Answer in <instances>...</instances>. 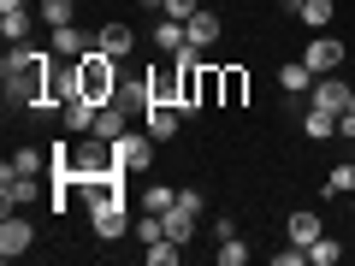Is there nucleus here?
I'll use <instances>...</instances> for the list:
<instances>
[{
    "mask_svg": "<svg viewBox=\"0 0 355 266\" xmlns=\"http://www.w3.org/2000/svg\"><path fill=\"white\" fill-rule=\"evenodd\" d=\"M48 48H30V42H6V60H0V77H6V95L30 113H48Z\"/></svg>",
    "mask_w": 355,
    "mask_h": 266,
    "instance_id": "nucleus-1",
    "label": "nucleus"
},
{
    "mask_svg": "<svg viewBox=\"0 0 355 266\" xmlns=\"http://www.w3.org/2000/svg\"><path fill=\"white\" fill-rule=\"evenodd\" d=\"M77 95H89L95 107L119 101V60H113V53L89 48L83 60H77Z\"/></svg>",
    "mask_w": 355,
    "mask_h": 266,
    "instance_id": "nucleus-2",
    "label": "nucleus"
},
{
    "mask_svg": "<svg viewBox=\"0 0 355 266\" xmlns=\"http://www.w3.org/2000/svg\"><path fill=\"white\" fill-rule=\"evenodd\" d=\"M113 160H119V172H148V160H154V136L148 130H125V136H113Z\"/></svg>",
    "mask_w": 355,
    "mask_h": 266,
    "instance_id": "nucleus-3",
    "label": "nucleus"
},
{
    "mask_svg": "<svg viewBox=\"0 0 355 266\" xmlns=\"http://www.w3.org/2000/svg\"><path fill=\"white\" fill-rule=\"evenodd\" d=\"M302 65L314 77H331V71H343V42L331 36V30H314V42L302 48Z\"/></svg>",
    "mask_w": 355,
    "mask_h": 266,
    "instance_id": "nucleus-4",
    "label": "nucleus"
},
{
    "mask_svg": "<svg viewBox=\"0 0 355 266\" xmlns=\"http://www.w3.org/2000/svg\"><path fill=\"white\" fill-rule=\"evenodd\" d=\"M178 77H184V65L166 53L160 65H148L142 71V89H148V101H160V107H178Z\"/></svg>",
    "mask_w": 355,
    "mask_h": 266,
    "instance_id": "nucleus-5",
    "label": "nucleus"
},
{
    "mask_svg": "<svg viewBox=\"0 0 355 266\" xmlns=\"http://www.w3.org/2000/svg\"><path fill=\"white\" fill-rule=\"evenodd\" d=\"M30 242H36V225H30L24 213H6V219H0V260L30 254Z\"/></svg>",
    "mask_w": 355,
    "mask_h": 266,
    "instance_id": "nucleus-6",
    "label": "nucleus"
},
{
    "mask_svg": "<svg viewBox=\"0 0 355 266\" xmlns=\"http://www.w3.org/2000/svg\"><path fill=\"white\" fill-rule=\"evenodd\" d=\"M308 101L314 107H331V113H343V107L355 101V83L343 71H331V77H314V89H308Z\"/></svg>",
    "mask_w": 355,
    "mask_h": 266,
    "instance_id": "nucleus-7",
    "label": "nucleus"
},
{
    "mask_svg": "<svg viewBox=\"0 0 355 266\" xmlns=\"http://www.w3.org/2000/svg\"><path fill=\"white\" fill-rule=\"evenodd\" d=\"M0 202H6V213H18V207H30V202H42V184L36 177H24V172H0Z\"/></svg>",
    "mask_w": 355,
    "mask_h": 266,
    "instance_id": "nucleus-8",
    "label": "nucleus"
},
{
    "mask_svg": "<svg viewBox=\"0 0 355 266\" xmlns=\"http://www.w3.org/2000/svg\"><path fill=\"white\" fill-rule=\"evenodd\" d=\"M89 225H95V237H125V231H137L130 225V207L125 202H101V207H89Z\"/></svg>",
    "mask_w": 355,
    "mask_h": 266,
    "instance_id": "nucleus-9",
    "label": "nucleus"
},
{
    "mask_svg": "<svg viewBox=\"0 0 355 266\" xmlns=\"http://www.w3.org/2000/svg\"><path fill=\"white\" fill-rule=\"evenodd\" d=\"M77 95V60H48V107H65Z\"/></svg>",
    "mask_w": 355,
    "mask_h": 266,
    "instance_id": "nucleus-10",
    "label": "nucleus"
},
{
    "mask_svg": "<svg viewBox=\"0 0 355 266\" xmlns=\"http://www.w3.org/2000/svg\"><path fill=\"white\" fill-rule=\"evenodd\" d=\"M178 125H184V113H178V107H160V101L142 107V130H148L154 142H172V136H178Z\"/></svg>",
    "mask_w": 355,
    "mask_h": 266,
    "instance_id": "nucleus-11",
    "label": "nucleus"
},
{
    "mask_svg": "<svg viewBox=\"0 0 355 266\" xmlns=\"http://www.w3.org/2000/svg\"><path fill=\"white\" fill-rule=\"evenodd\" d=\"M95 113H101V107L89 101V95H71V101L60 107V118H65V130H71V136H89V130H95Z\"/></svg>",
    "mask_w": 355,
    "mask_h": 266,
    "instance_id": "nucleus-12",
    "label": "nucleus"
},
{
    "mask_svg": "<svg viewBox=\"0 0 355 266\" xmlns=\"http://www.w3.org/2000/svg\"><path fill=\"white\" fill-rule=\"evenodd\" d=\"M95 48H101V53H113V60H125V53L137 48V30L113 18V24H101V30H95Z\"/></svg>",
    "mask_w": 355,
    "mask_h": 266,
    "instance_id": "nucleus-13",
    "label": "nucleus"
},
{
    "mask_svg": "<svg viewBox=\"0 0 355 266\" xmlns=\"http://www.w3.org/2000/svg\"><path fill=\"white\" fill-rule=\"evenodd\" d=\"M89 48H95L89 30H77V24H60V30H53V53H60V60H83Z\"/></svg>",
    "mask_w": 355,
    "mask_h": 266,
    "instance_id": "nucleus-14",
    "label": "nucleus"
},
{
    "mask_svg": "<svg viewBox=\"0 0 355 266\" xmlns=\"http://www.w3.org/2000/svg\"><path fill=\"white\" fill-rule=\"evenodd\" d=\"M284 237H291V242H302V249H308L314 237H326V219H320L314 207H296V213H291V225H284Z\"/></svg>",
    "mask_w": 355,
    "mask_h": 266,
    "instance_id": "nucleus-15",
    "label": "nucleus"
},
{
    "mask_svg": "<svg viewBox=\"0 0 355 266\" xmlns=\"http://www.w3.org/2000/svg\"><path fill=\"white\" fill-rule=\"evenodd\" d=\"M0 36H6V42H24L30 36V6H24V0H0Z\"/></svg>",
    "mask_w": 355,
    "mask_h": 266,
    "instance_id": "nucleus-16",
    "label": "nucleus"
},
{
    "mask_svg": "<svg viewBox=\"0 0 355 266\" xmlns=\"http://www.w3.org/2000/svg\"><path fill=\"white\" fill-rule=\"evenodd\" d=\"M184 30H190V48H196V53H207V48L219 42V36H225V24H219V12H196V18H190Z\"/></svg>",
    "mask_w": 355,
    "mask_h": 266,
    "instance_id": "nucleus-17",
    "label": "nucleus"
},
{
    "mask_svg": "<svg viewBox=\"0 0 355 266\" xmlns=\"http://www.w3.org/2000/svg\"><path fill=\"white\" fill-rule=\"evenodd\" d=\"M302 136H308V142L338 136V113H331V107H314V101H308V113H302Z\"/></svg>",
    "mask_w": 355,
    "mask_h": 266,
    "instance_id": "nucleus-18",
    "label": "nucleus"
},
{
    "mask_svg": "<svg viewBox=\"0 0 355 266\" xmlns=\"http://www.w3.org/2000/svg\"><path fill=\"white\" fill-rule=\"evenodd\" d=\"M154 48L160 53H184L190 48V30L178 24V18H154Z\"/></svg>",
    "mask_w": 355,
    "mask_h": 266,
    "instance_id": "nucleus-19",
    "label": "nucleus"
},
{
    "mask_svg": "<svg viewBox=\"0 0 355 266\" xmlns=\"http://www.w3.org/2000/svg\"><path fill=\"white\" fill-rule=\"evenodd\" d=\"M125 130H130L125 107H119V101H107L101 113H95V130H89V136H101V142H113V136H125Z\"/></svg>",
    "mask_w": 355,
    "mask_h": 266,
    "instance_id": "nucleus-20",
    "label": "nucleus"
},
{
    "mask_svg": "<svg viewBox=\"0 0 355 266\" xmlns=\"http://www.w3.org/2000/svg\"><path fill=\"white\" fill-rule=\"evenodd\" d=\"M160 225H166V237H172V242H190V237H196V213H190L184 202H172V207H166V213H160Z\"/></svg>",
    "mask_w": 355,
    "mask_h": 266,
    "instance_id": "nucleus-21",
    "label": "nucleus"
},
{
    "mask_svg": "<svg viewBox=\"0 0 355 266\" xmlns=\"http://www.w3.org/2000/svg\"><path fill=\"white\" fill-rule=\"evenodd\" d=\"M6 166L24 172V177H42V172L53 166V154H48V148H12V160H6Z\"/></svg>",
    "mask_w": 355,
    "mask_h": 266,
    "instance_id": "nucleus-22",
    "label": "nucleus"
},
{
    "mask_svg": "<svg viewBox=\"0 0 355 266\" xmlns=\"http://www.w3.org/2000/svg\"><path fill=\"white\" fill-rule=\"evenodd\" d=\"M279 89H284V95H308V89H314V71H308L302 60L279 65Z\"/></svg>",
    "mask_w": 355,
    "mask_h": 266,
    "instance_id": "nucleus-23",
    "label": "nucleus"
},
{
    "mask_svg": "<svg viewBox=\"0 0 355 266\" xmlns=\"http://www.w3.org/2000/svg\"><path fill=\"white\" fill-rule=\"evenodd\" d=\"M219 83H225V101L219 107H237L243 95H249V71H243V65H219Z\"/></svg>",
    "mask_w": 355,
    "mask_h": 266,
    "instance_id": "nucleus-24",
    "label": "nucleus"
},
{
    "mask_svg": "<svg viewBox=\"0 0 355 266\" xmlns=\"http://www.w3.org/2000/svg\"><path fill=\"white\" fill-rule=\"evenodd\" d=\"M296 18H302L308 30H331V18H338V6H331V0H302V12H296Z\"/></svg>",
    "mask_w": 355,
    "mask_h": 266,
    "instance_id": "nucleus-25",
    "label": "nucleus"
},
{
    "mask_svg": "<svg viewBox=\"0 0 355 266\" xmlns=\"http://www.w3.org/2000/svg\"><path fill=\"white\" fill-rule=\"evenodd\" d=\"M142 254H148V266H178L184 242H172V237H154V242H142Z\"/></svg>",
    "mask_w": 355,
    "mask_h": 266,
    "instance_id": "nucleus-26",
    "label": "nucleus"
},
{
    "mask_svg": "<svg viewBox=\"0 0 355 266\" xmlns=\"http://www.w3.org/2000/svg\"><path fill=\"white\" fill-rule=\"evenodd\" d=\"M172 202H178V190H166V184H148V190L137 195V207H142V213H166Z\"/></svg>",
    "mask_w": 355,
    "mask_h": 266,
    "instance_id": "nucleus-27",
    "label": "nucleus"
},
{
    "mask_svg": "<svg viewBox=\"0 0 355 266\" xmlns=\"http://www.w3.org/2000/svg\"><path fill=\"white\" fill-rule=\"evenodd\" d=\"M308 260H314V266H338L343 260V242L338 237H314V242H308Z\"/></svg>",
    "mask_w": 355,
    "mask_h": 266,
    "instance_id": "nucleus-28",
    "label": "nucleus"
},
{
    "mask_svg": "<svg viewBox=\"0 0 355 266\" xmlns=\"http://www.w3.org/2000/svg\"><path fill=\"white\" fill-rule=\"evenodd\" d=\"M326 195H355V160L331 166V177H326Z\"/></svg>",
    "mask_w": 355,
    "mask_h": 266,
    "instance_id": "nucleus-29",
    "label": "nucleus"
},
{
    "mask_svg": "<svg viewBox=\"0 0 355 266\" xmlns=\"http://www.w3.org/2000/svg\"><path fill=\"white\" fill-rule=\"evenodd\" d=\"M42 18H48L53 30H60V24H77V0H42Z\"/></svg>",
    "mask_w": 355,
    "mask_h": 266,
    "instance_id": "nucleus-30",
    "label": "nucleus"
},
{
    "mask_svg": "<svg viewBox=\"0 0 355 266\" xmlns=\"http://www.w3.org/2000/svg\"><path fill=\"white\" fill-rule=\"evenodd\" d=\"M214 260H219V266H243V260H249V242H243V237H225V242L214 249Z\"/></svg>",
    "mask_w": 355,
    "mask_h": 266,
    "instance_id": "nucleus-31",
    "label": "nucleus"
},
{
    "mask_svg": "<svg viewBox=\"0 0 355 266\" xmlns=\"http://www.w3.org/2000/svg\"><path fill=\"white\" fill-rule=\"evenodd\" d=\"M196 12H202V0H166V12H160V18H178V24H190Z\"/></svg>",
    "mask_w": 355,
    "mask_h": 266,
    "instance_id": "nucleus-32",
    "label": "nucleus"
},
{
    "mask_svg": "<svg viewBox=\"0 0 355 266\" xmlns=\"http://www.w3.org/2000/svg\"><path fill=\"white\" fill-rule=\"evenodd\" d=\"M225 237H237V219L219 213V219H214V242H225Z\"/></svg>",
    "mask_w": 355,
    "mask_h": 266,
    "instance_id": "nucleus-33",
    "label": "nucleus"
},
{
    "mask_svg": "<svg viewBox=\"0 0 355 266\" xmlns=\"http://www.w3.org/2000/svg\"><path fill=\"white\" fill-rule=\"evenodd\" d=\"M338 136L355 142V107H343V113H338Z\"/></svg>",
    "mask_w": 355,
    "mask_h": 266,
    "instance_id": "nucleus-34",
    "label": "nucleus"
},
{
    "mask_svg": "<svg viewBox=\"0 0 355 266\" xmlns=\"http://www.w3.org/2000/svg\"><path fill=\"white\" fill-rule=\"evenodd\" d=\"M142 12H154V18H160V12H166V0H142Z\"/></svg>",
    "mask_w": 355,
    "mask_h": 266,
    "instance_id": "nucleus-35",
    "label": "nucleus"
},
{
    "mask_svg": "<svg viewBox=\"0 0 355 266\" xmlns=\"http://www.w3.org/2000/svg\"><path fill=\"white\" fill-rule=\"evenodd\" d=\"M349 213H355V195H349Z\"/></svg>",
    "mask_w": 355,
    "mask_h": 266,
    "instance_id": "nucleus-36",
    "label": "nucleus"
},
{
    "mask_svg": "<svg viewBox=\"0 0 355 266\" xmlns=\"http://www.w3.org/2000/svg\"><path fill=\"white\" fill-rule=\"evenodd\" d=\"M349 65H355V60H349Z\"/></svg>",
    "mask_w": 355,
    "mask_h": 266,
    "instance_id": "nucleus-37",
    "label": "nucleus"
}]
</instances>
